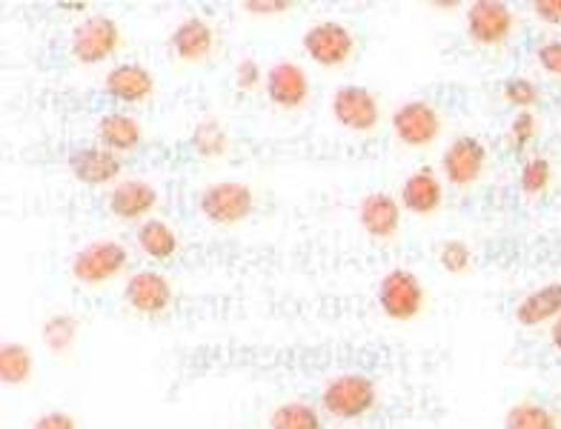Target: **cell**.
Here are the masks:
<instances>
[{
    "label": "cell",
    "instance_id": "cell-8",
    "mask_svg": "<svg viewBox=\"0 0 561 429\" xmlns=\"http://www.w3.org/2000/svg\"><path fill=\"white\" fill-rule=\"evenodd\" d=\"M392 135L399 138L404 147L410 149H424L442 138L444 132V118L436 104H430L424 97H410L401 101L390 115Z\"/></svg>",
    "mask_w": 561,
    "mask_h": 429
},
{
    "label": "cell",
    "instance_id": "cell-7",
    "mask_svg": "<svg viewBox=\"0 0 561 429\" xmlns=\"http://www.w3.org/2000/svg\"><path fill=\"white\" fill-rule=\"evenodd\" d=\"M330 115L347 132L369 135L381 124V101L369 86L362 83H341L330 95Z\"/></svg>",
    "mask_w": 561,
    "mask_h": 429
},
{
    "label": "cell",
    "instance_id": "cell-35",
    "mask_svg": "<svg viewBox=\"0 0 561 429\" xmlns=\"http://www.w3.org/2000/svg\"><path fill=\"white\" fill-rule=\"evenodd\" d=\"M530 9L536 21L547 23V26H561V0H536Z\"/></svg>",
    "mask_w": 561,
    "mask_h": 429
},
{
    "label": "cell",
    "instance_id": "cell-12",
    "mask_svg": "<svg viewBox=\"0 0 561 429\" xmlns=\"http://www.w3.org/2000/svg\"><path fill=\"white\" fill-rule=\"evenodd\" d=\"M488 158L490 152L484 141H479L476 135H458L442 152V163H438L442 178L450 186H458V189L473 186L488 170Z\"/></svg>",
    "mask_w": 561,
    "mask_h": 429
},
{
    "label": "cell",
    "instance_id": "cell-38",
    "mask_svg": "<svg viewBox=\"0 0 561 429\" xmlns=\"http://www.w3.org/2000/svg\"><path fill=\"white\" fill-rule=\"evenodd\" d=\"M433 7L442 9V12H456V9L461 7V3H458V0H436Z\"/></svg>",
    "mask_w": 561,
    "mask_h": 429
},
{
    "label": "cell",
    "instance_id": "cell-24",
    "mask_svg": "<svg viewBox=\"0 0 561 429\" xmlns=\"http://www.w3.org/2000/svg\"><path fill=\"white\" fill-rule=\"evenodd\" d=\"M78 333H81V321L72 312H55L41 324V340L53 356H67L78 340Z\"/></svg>",
    "mask_w": 561,
    "mask_h": 429
},
{
    "label": "cell",
    "instance_id": "cell-1",
    "mask_svg": "<svg viewBox=\"0 0 561 429\" xmlns=\"http://www.w3.org/2000/svg\"><path fill=\"white\" fill-rule=\"evenodd\" d=\"M378 386L364 372H341L321 386V409L339 421H362L378 409Z\"/></svg>",
    "mask_w": 561,
    "mask_h": 429
},
{
    "label": "cell",
    "instance_id": "cell-25",
    "mask_svg": "<svg viewBox=\"0 0 561 429\" xmlns=\"http://www.w3.org/2000/svg\"><path fill=\"white\" fill-rule=\"evenodd\" d=\"M270 429H324V418L307 401H284L266 418Z\"/></svg>",
    "mask_w": 561,
    "mask_h": 429
},
{
    "label": "cell",
    "instance_id": "cell-3",
    "mask_svg": "<svg viewBox=\"0 0 561 429\" xmlns=\"http://www.w3.org/2000/svg\"><path fill=\"white\" fill-rule=\"evenodd\" d=\"M301 49L310 58V63L321 69H341L358 53V37L347 23L324 18V21L310 23L301 35Z\"/></svg>",
    "mask_w": 561,
    "mask_h": 429
},
{
    "label": "cell",
    "instance_id": "cell-37",
    "mask_svg": "<svg viewBox=\"0 0 561 429\" xmlns=\"http://www.w3.org/2000/svg\"><path fill=\"white\" fill-rule=\"evenodd\" d=\"M550 344H553V349L561 356V315L550 324Z\"/></svg>",
    "mask_w": 561,
    "mask_h": 429
},
{
    "label": "cell",
    "instance_id": "cell-34",
    "mask_svg": "<svg viewBox=\"0 0 561 429\" xmlns=\"http://www.w3.org/2000/svg\"><path fill=\"white\" fill-rule=\"evenodd\" d=\"M30 429H81V424L67 409H49V413L37 415Z\"/></svg>",
    "mask_w": 561,
    "mask_h": 429
},
{
    "label": "cell",
    "instance_id": "cell-16",
    "mask_svg": "<svg viewBox=\"0 0 561 429\" xmlns=\"http://www.w3.org/2000/svg\"><path fill=\"white\" fill-rule=\"evenodd\" d=\"M167 44H170L172 58L181 63H204L213 58L215 46H218V32L207 18L186 15L172 26Z\"/></svg>",
    "mask_w": 561,
    "mask_h": 429
},
{
    "label": "cell",
    "instance_id": "cell-17",
    "mask_svg": "<svg viewBox=\"0 0 561 429\" xmlns=\"http://www.w3.org/2000/svg\"><path fill=\"white\" fill-rule=\"evenodd\" d=\"M401 200L390 193H367L358 200V223L373 241H392L401 230Z\"/></svg>",
    "mask_w": 561,
    "mask_h": 429
},
{
    "label": "cell",
    "instance_id": "cell-27",
    "mask_svg": "<svg viewBox=\"0 0 561 429\" xmlns=\"http://www.w3.org/2000/svg\"><path fill=\"white\" fill-rule=\"evenodd\" d=\"M550 184H553V163L545 155H533L522 163V170H518L522 193L530 195V198H541L550 189Z\"/></svg>",
    "mask_w": 561,
    "mask_h": 429
},
{
    "label": "cell",
    "instance_id": "cell-33",
    "mask_svg": "<svg viewBox=\"0 0 561 429\" xmlns=\"http://www.w3.org/2000/svg\"><path fill=\"white\" fill-rule=\"evenodd\" d=\"M536 60H539V67L545 69L547 74L561 78V40L559 37H550V40L539 44V49H536Z\"/></svg>",
    "mask_w": 561,
    "mask_h": 429
},
{
    "label": "cell",
    "instance_id": "cell-36",
    "mask_svg": "<svg viewBox=\"0 0 561 429\" xmlns=\"http://www.w3.org/2000/svg\"><path fill=\"white\" fill-rule=\"evenodd\" d=\"M58 9H64V12H78V15H83L89 9V3H83V0H60Z\"/></svg>",
    "mask_w": 561,
    "mask_h": 429
},
{
    "label": "cell",
    "instance_id": "cell-18",
    "mask_svg": "<svg viewBox=\"0 0 561 429\" xmlns=\"http://www.w3.org/2000/svg\"><path fill=\"white\" fill-rule=\"evenodd\" d=\"M401 209L419 218L436 215L444 204V178L433 166H419L401 184Z\"/></svg>",
    "mask_w": 561,
    "mask_h": 429
},
{
    "label": "cell",
    "instance_id": "cell-20",
    "mask_svg": "<svg viewBox=\"0 0 561 429\" xmlns=\"http://www.w3.org/2000/svg\"><path fill=\"white\" fill-rule=\"evenodd\" d=\"M513 315H516V324L527 326V329L553 324L561 315V281H550L545 287L527 292L516 304Z\"/></svg>",
    "mask_w": 561,
    "mask_h": 429
},
{
    "label": "cell",
    "instance_id": "cell-11",
    "mask_svg": "<svg viewBox=\"0 0 561 429\" xmlns=\"http://www.w3.org/2000/svg\"><path fill=\"white\" fill-rule=\"evenodd\" d=\"M124 301L140 318H161L172 310L175 289L170 278L158 269H140L126 278Z\"/></svg>",
    "mask_w": 561,
    "mask_h": 429
},
{
    "label": "cell",
    "instance_id": "cell-21",
    "mask_svg": "<svg viewBox=\"0 0 561 429\" xmlns=\"http://www.w3.org/2000/svg\"><path fill=\"white\" fill-rule=\"evenodd\" d=\"M135 244H138L140 255H147L149 260H170L175 258L178 246H181V237L172 230V223H167L163 218H149V221L138 223L135 230Z\"/></svg>",
    "mask_w": 561,
    "mask_h": 429
},
{
    "label": "cell",
    "instance_id": "cell-14",
    "mask_svg": "<svg viewBox=\"0 0 561 429\" xmlns=\"http://www.w3.org/2000/svg\"><path fill=\"white\" fill-rule=\"evenodd\" d=\"M156 72L144 67L140 60H124L106 69L104 74V95L115 104L140 106L156 95Z\"/></svg>",
    "mask_w": 561,
    "mask_h": 429
},
{
    "label": "cell",
    "instance_id": "cell-10",
    "mask_svg": "<svg viewBox=\"0 0 561 429\" xmlns=\"http://www.w3.org/2000/svg\"><path fill=\"white\" fill-rule=\"evenodd\" d=\"M264 95L270 104L284 112L304 109L312 97L310 72L298 60L278 58L275 63H270L264 74Z\"/></svg>",
    "mask_w": 561,
    "mask_h": 429
},
{
    "label": "cell",
    "instance_id": "cell-23",
    "mask_svg": "<svg viewBox=\"0 0 561 429\" xmlns=\"http://www.w3.org/2000/svg\"><path fill=\"white\" fill-rule=\"evenodd\" d=\"M190 147L204 161H215L229 152V132L218 118H201L190 132Z\"/></svg>",
    "mask_w": 561,
    "mask_h": 429
},
{
    "label": "cell",
    "instance_id": "cell-13",
    "mask_svg": "<svg viewBox=\"0 0 561 429\" xmlns=\"http://www.w3.org/2000/svg\"><path fill=\"white\" fill-rule=\"evenodd\" d=\"M69 175L83 186H115L124 178V158L104 149L101 143L75 147L67 158Z\"/></svg>",
    "mask_w": 561,
    "mask_h": 429
},
{
    "label": "cell",
    "instance_id": "cell-30",
    "mask_svg": "<svg viewBox=\"0 0 561 429\" xmlns=\"http://www.w3.org/2000/svg\"><path fill=\"white\" fill-rule=\"evenodd\" d=\"M438 264H442L444 273L450 275H465L473 267V250L461 241V237H447L442 246H438Z\"/></svg>",
    "mask_w": 561,
    "mask_h": 429
},
{
    "label": "cell",
    "instance_id": "cell-9",
    "mask_svg": "<svg viewBox=\"0 0 561 429\" xmlns=\"http://www.w3.org/2000/svg\"><path fill=\"white\" fill-rule=\"evenodd\" d=\"M467 37L481 49H495L516 32V12L502 0H473L465 9Z\"/></svg>",
    "mask_w": 561,
    "mask_h": 429
},
{
    "label": "cell",
    "instance_id": "cell-19",
    "mask_svg": "<svg viewBox=\"0 0 561 429\" xmlns=\"http://www.w3.org/2000/svg\"><path fill=\"white\" fill-rule=\"evenodd\" d=\"M95 141L104 149L115 152V155H129L135 149H140L144 143V126L135 115L124 109L104 112L101 118L95 120Z\"/></svg>",
    "mask_w": 561,
    "mask_h": 429
},
{
    "label": "cell",
    "instance_id": "cell-4",
    "mask_svg": "<svg viewBox=\"0 0 561 429\" xmlns=\"http://www.w3.org/2000/svg\"><path fill=\"white\" fill-rule=\"evenodd\" d=\"M378 310L396 324H410L427 310V287L413 269H390L378 281Z\"/></svg>",
    "mask_w": 561,
    "mask_h": 429
},
{
    "label": "cell",
    "instance_id": "cell-6",
    "mask_svg": "<svg viewBox=\"0 0 561 429\" xmlns=\"http://www.w3.org/2000/svg\"><path fill=\"white\" fill-rule=\"evenodd\" d=\"M198 212L215 227H238L255 212V193L244 181H213L201 189Z\"/></svg>",
    "mask_w": 561,
    "mask_h": 429
},
{
    "label": "cell",
    "instance_id": "cell-29",
    "mask_svg": "<svg viewBox=\"0 0 561 429\" xmlns=\"http://www.w3.org/2000/svg\"><path fill=\"white\" fill-rule=\"evenodd\" d=\"M539 138V118L533 112H516V118L510 120L504 143L513 155H525L530 143Z\"/></svg>",
    "mask_w": 561,
    "mask_h": 429
},
{
    "label": "cell",
    "instance_id": "cell-32",
    "mask_svg": "<svg viewBox=\"0 0 561 429\" xmlns=\"http://www.w3.org/2000/svg\"><path fill=\"white\" fill-rule=\"evenodd\" d=\"M296 7L293 0H244V12L250 18H280V15H287L289 9Z\"/></svg>",
    "mask_w": 561,
    "mask_h": 429
},
{
    "label": "cell",
    "instance_id": "cell-5",
    "mask_svg": "<svg viewBox=\"0 0 561 429\" xmlns=\"http://www.w3.org/2000/svg\"><path fill=\"white\" fill-rule=\"evenodd\" d=\"M129 267V252L121 241L112 237H101V241H89L87 246L72 255L69 264V275L83 287H104V283L115 281L124 269Z\"/></svg>",
    "mask_w": 561,
    "mask_h": 429
},
{
    "label": "cell",
    "instance_id": "cell-26",
    "mask_svg": "<svg viewBox=\"0 0 561 429\" xmlns=\"http://www.w3.org/2000/svg\"><path fill=\"white\" fill-rule=\"evenodd\" d=\"M504 429H561L559 415L536 401H518L504 413Z\"/></svg>",
    "mask_w": 561,
    "mask_h": 429
},
{
    "label": "cell",
    "instance_id": "cell-2",
    "mask_svg": "<svg viewBox=\"0 0 561 429\" xmlns=\"http://www.w3.org/2000/svg\"><path fill=\"white\" fill-rule=\"evenodd\" d=\"M124 46L121 23L106 12H89L78 21L69 37V55L81 67H98L110 60Z\"/></svg>",
    "mask_w": 561,
    "mask_h": 429
},
{
    "label": "cell",
    "instance_id": "cell-15",
    "mask_svg": "<svg viewBox=\"0 0 561 429\" xmlns=\"http://www.w3.org/2000/svg\"><path fill=\"white\" fill-rule=\"evenodd\" d=\"M161 204V195L147 178H121L106 195V209L124 223H144Z\"/></svg>",
    "mask_w": 561,
    "mask_h": 429
},
{
    "label": "cell",
    "instance_id": "cell-22",
    "mask_svg": "<svg viewBox=\"0 0 561 429\" xmlns=\"http://www.w3.org/2000/svg\"><path fill=\"white\" fill-rule=\"evenodd\" d=\"M35 378V356L21 340H7L0 347V384L3 386H26Z\"/></svg>",
    "mask_w": 561,
    "mask_h": 429
},
{
    "label": "cell",
    "instance_id": "cell-28",
    "mask_svg": "<svg viewBox=\"0 0 561 429\" xmlns=\"http://www.w3.org/2000/svg\"><path fill=\"white\" fill-rule=\"evenodd\" d=\"M502 97L504 104L513 106L518 112H533V106L541 104V90L539 83L527 78V74H516L502 83Z\"/></svg>",
    "mask_w": 561,
    "mask_h": 429
},
{
    "label": "cell",
    "instance_id": "cell-31",
    "mask_svg": "<svg viewBox=\"0 0 561 429\" xmlns=\"http://www.w3.org/2000/svg\"><path fill=\"white\" fill-rule=\"evenodd\" d=\"M264 69H261V63L255 58H241L236 63V72H232V81H236V90L244 92V95H250V92H259L261 86H264Z\"/></svg>",
    "mask_w": 561,
    "mask_h": 429
}]
</instances>
